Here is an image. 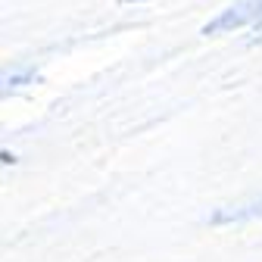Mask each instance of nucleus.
Here are the masks:
<instances>
[{
	"instance_id": "f257e3e1",
	"label": "nucleus",
	"mask_w": 262,
	"mask_h": 262,
	"mask_svg": "<svg viewBox=\"0 0 262 262\" xmlns=\"http://www.w3.org/2000/svg\"><path fill=\"white\" fill-rule=\"evenodd\" d=\"M262 31V0H244L222 10L212 22L203 25V35H231V31Z\"/></svg>"
},
{
	"instance_id": "f03ea898",
	"label": "nucleus",
	"mask_w": 262,
	"mask_h": 262,
	"mask_svg": "<svg viewBox=\"0 0 262 262\" xmlns=\"http://www.w3.org/2000/svg\"><path fill=\"white\" fill-rule=\"evenodd\" d=\"M31 78H35V69H28V66H25V69H13V72H0V97L25 88Z\"/></svg>"
},
{
	"instance_id": "7ed1b4c3",
	"label": "nucleus",
	"mask_w": 262,
	"mask_h": 262,
	"mask_svg": "<svg viewBox=\"0 0 262 262\" xmlns=\"http://www.w3.org/2000/svg\"><path fill=\"white\" fill-rule=\"evenodd\" d=\"M250 215H262V200L244 206V209H234V212H219L215 222H228V219H250Z\"/></svg>"
},
{
	"instance_id": "20e7f679",
	"label": "nucleus",
	"mask_w": 262,
	"mask_h": 262,
	"mask_svg": "<svg viewBox=\"0 0 262 262\" xmlns=\"http://www.w3.org/2000/svg\"><path fill=\"white\" fill-rule=\"evenodd\" d=\"M7 162H13V156L10 153H0V166H7Z\"/></svg>"
},
{
	"instance_id": "39448f33",
	"label": "nucleus",
	"mask_w": 262,
	"mask_h": 262,
	"mask_svg": "<svg viewBox=\"0 0 262 262\" xmlns=\"http://www.w3.org/2000/svg\"><path fill=\"white\" fill-rule=\"evenodd\" d=\"M122 4H141V0H122Z\"/></svg>"
}]
</instances>
